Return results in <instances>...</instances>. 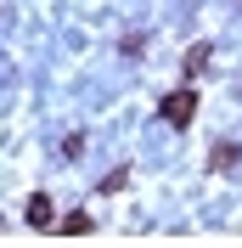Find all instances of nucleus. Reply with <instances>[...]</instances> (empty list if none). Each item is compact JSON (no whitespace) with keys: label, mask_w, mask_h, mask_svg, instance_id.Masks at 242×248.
I'll return each mask as SVG.
<instances>
[{"label":"nucleus","mask_w":242,"mask_h":248,"mask_svg":"<svg viewBox=\"0 0 242 248\" xmlns=\"http://www.w3.org/2000/svg\"><path fill=\"white\" fill-rule=\"evenodd\" d=\"M57 232H62V237H85V232H96V220L85 215V209H79V215H68V220H62Z\"/></svg>","instance_id":"7ed1b4c3"},{"label":"nucleus","mask_w":242,"mask_h":248,"mask_svg":"<svg viewBox=\"0 0 242 248\" xmlns=\"http://www.w3.org/2000/svg\"><path fill=\"white\" fill-rule=\"evenodd\" d=\"M29 226H34V232L51 226V198H45V192H34V198H29Z\"/></svg>","instance_id":"f03ea898"},{"label":"nucleus","mask_w":242,"mask_h":248,"mask_svg":"<svg viewBox=\"0 0 242 248\" xmlns=\"http://www.w3.org/2000/svg\"><path fill=\"white\" fill-rule=\"evenodd\" d=\"M192 113H197V91H175L164 102V119L175 124V130H181V124H192Z\"/></svg>","instance_id":"f257e3e1"}]
</instances>
